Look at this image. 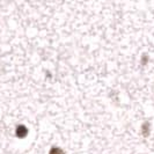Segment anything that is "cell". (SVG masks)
Returning a JSON list of instances; mask_svg holds the SVG:
<instances>
[{
	"instance_id": "1",
	"label": "cell",
	"mask_w": 154,
	"mask_h": 154,
	"mask_svg": "<svg viewBox=\"0 0 154 154\" xmlns=\"http://www.w3.org/2000/svg\"><path fill=\"white\" fill-rule=\"evenodd\" d=\"M50 154H63V152L60 149H58V148H52V151H51Z\"/></svg>"
}]
</instances>
